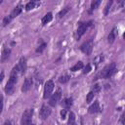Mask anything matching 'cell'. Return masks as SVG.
Wrapping results in <instances>:
<instances>
[{
    "instance_id": "obj_3",
    "label": "cell",
    "mask_w": 125,
    "mask_h": 125,
    "mask_svg": "<svg viewBox=\"0 0 125 125\" xmlns=\"http://www.w3.org/2000/svg\"><path fill=\"white\" fill-rule=\"evenodd\" d=\"M33 115V108H27L24 110L22 113L21 119V125H31V119Z\"/></svg>"
},
{
    "instance_id": "obj_27",
    "label": "cell",
    "mask_w": 125,
    "mask_h": 125,
    "mask_svg": "<svg viewBox=\"0 0 125 125\" xmlns=\"http://www.w3.org/2000/svg\"><path fill=\"white\" fill-rule=\"evenodd\" d=\"M12 19L10 18V16H6L4 19H3V26H6L7 24H9L11 22Z\"/></svg>"
},
{
    "instance_id": "obj_7",
    "label": "cell",
    "mask_w": 125,
    "mask_h": 125,
    "mask_svg": "<svg viewBox=\"0 0 125 125\" xmlns=\"http://www.w3.org/2000/svg\"><path fill=\"white\" fill-rule=\"evenodd\" d=\"M61 98H62V89L59 88V89L51 96V98H50V100H49V105L55 106V105L58 104V102L61 100Z\"/></svg>"
},
{
    "instance_id": "obj_13",
    "label": "cell",
    "mask_w": 125,
    "mask_h": 125,
    "mask_svg": "<svg viewBox=\"0 0 125 125\" xmlns=\"http://www.w3.org/2000/svg\"><path fill=\"white\" fill-rule=\"evenodd\" d=\"M117 34H118V30H117V28H116V27H113V28L111 29V31L109 32L108 36H107V41H108L109 44H112V43L115 41Z\"/></svg>"
},
{
    "instance_id": "obj_34",
    "label": "cell",
    "mask_w": 125,
    "mask_h": 125,
    "mask_svg": "<svg viewBox=\"0 0 125 125\" xmlns=\"http://www.w3.org/2000/svg\"><path fill=\"white\" fill-rule=\"evenodd\" d=\"M3 79H4V71L2 70V71H1V75H0V82H2Z\"/></svg>"
},
{
    "instance_id": "obj_22",
    "label": "cell",
    "mask_w": 125,
    "mask_h": 125,
    "mask_svg": "<svg viewBox=\"0 0 125 125\" xmlns=\"http://www.w3.org/2000/svg\"><path fill=\"white\" fill-rule=\"evenodd\" d=\"M69 79H70V76L68 74H63L59 78V82L61 84H64V83H67L69 81Z\"/></svg>"
},
{
    "instance_id": "obj_9",
    "label": "cell",
    "mask_w": 125,
    "mask_h": 125,
    "mask_svg": "<svg viewBox=\"0 0 125 125\" xmlns=\"http://www.w3.org/2000/svg\"><path fill=\"white\" fill-rule=\"evenodd\" d=\"M18 67H19V70H20V73L21 74H24L25 71H26V68H27V61H26V58L25 57H21L19 61V63L17 64Z\"/></svg>"
},
{
    "instance_id": "obj_33",
    "label": "cell",
    "mask_w": 125,
    "mask_h": 125,
    "mask_svg": "<svg viewBox=\"0 0 125 125\" xmlns=\"http://www.w3.org/2000/svg\"><path fill=\"white\" fill-rule=\"evenodd\" d=\"M4 125H14V123H13V121L12 120H6L5 122H4Z\"/></svg>"
},
{
    "instance_id": "obj_28",
    "label": "cell",
    "mask_w": 125,
    "mask_h": 125,
    "mask_svg": "<svg viewBox=\"0 0 125 125\" xmlns=\"http://www.w3.org/2000/svg\"><path fill=\"white\" fill-rule=\"evenodd\" d=\"M91 70H92L91 65H90V64H87V65L83 68V74H87V73H89Z\"/></svg>"
},
{
    "instance_id": "obj_30",
    "label": "cell",
    "mask_w": 125,
    "mask_h": 125,
    "mask_svg": "<svg viewBox=\"0 0 125 125\" xmlns=\"http://www.w3.org/2000/svg\"><path fill=\"white\" fill-rule=\"evenodd\" d=\"M65 117H66V109L61 110V118L62 119H65Z\"/></svg>"
},
{
    "instance_id": "obj_12",
    "label": "cell",
    "mask_w": 125,
    "mask_h": 125,
    "mask_svg": "<svg viewBox=\"0 0 125 125\" xmlns=\"http://www.w3.org/2000/svg\"><path fill=\"white\" fill-rule=\"evenodd\" d=\"M10 55H11V49L8 47H4L1 53V62H5L9 59Z\"/></svg>"
},
{
    "instance_id": "obj_26",
    "label": "cell",
    "mask_w": 125,
    "mask_h": 125,
    "mask_svg": "<svg viewBox=\"0 0 125 125\" xmlns=\"http://www.w3.org/2000/svg\"><path fill=\"white\" fill-rule=\"evenodd\" d=\"M46 46H47V44H46L45 42H42V43H41V44L38 46V48L36 49V53H42V52L45 50Z\"/></svg>"
},
{
    "instance_id": "obj_35",
    "label": "cell",
    "mask_w": 125,
    "mask_h": 125,
    "mask_svg": "<svg viewBox=\"0 0 125 125\" xmlns=\"http://www.w3.org/2000/svg\"><path fill=\"white\" fill-rule=\"evenodd\" d=\"M123 39H124V40H125V32H124V33H123Z\"/></svg>"
},
{
    "instance_id": "obj_15",
    "label": "cell",
    "mask_w": 125,
    "mask_h": 125,
    "mask_svg": "<svg viewBox=\"0 0 125 125\" xmlns=\"http://www.w3.org/2000/svg\"><path fill=\"white\" fill-rule=\"evenodd\" d=\"M52 20H53V14H52L51 12H49V13H47V14L42 18L41 23H42V25H46V24L49 23Z\"/></svg>"
},
{
    "instance_id": "obj_14",
    "label": "cell",
    "mask_w": 125,
    "mask_h": 125,
    "mask_svg": "<svg viewBox=\"0 0 125 125\" xmlns=\"http://www.w3.org/2000/svg\"><path fill=\"white\" fill-rule=\"evenodd\" d=\"M21 11H22V6H21V5H18V6H16V7L12 10V12H11V14H10L9 16H10V18L13 20L14 18L18 17V16L21 13Z\"/></svg>"
},
{
    "instance_id": "obj_8",
    "label": "cell",
    "mask_w": 125,
    "mask_h": 125,
    "mask_svg": "<svg viewBox=\"0 0 125 125\" xmlns=\"http://www.w3.org/2000/svg\"><path fill=\"white\" fill-rule=\"evenodd\" d=\"M51 112H52V109L47 106L46 104H43L40 108V111H39V115H40V118L42 120H46L50 115H51Z\"/></svg>"
},
{
    "instance_id": "obj_36",
    "label": "cell",
    "mask_w": 125,
    "mask_h": 125,
    "mask_svg": "<svg viewBox=\"0 0 125 125\" xmlns=\"http://www.w3.org/2000/svg\"><path fill=\"white\" fill-rule=\"evenodd\" d=\"M31 125H35V124H33V123H32V124H31Z\"/></svg>"
},
{
    "instance_id": "obj_37",
    "label": "cell",
    "mask_w": 125,
    "mask_h": 125,
    "mask_svg": "<svg viewBox=\"0 0 125 125\" xmlns=\"http://www.w3.org/2000/svg\"><path fill=\"white\" fill-rule=\"evenodd\" d=\"M74 125H75V124H74Z\"/></svg>"
},
{
    "instance_id": "obj_19",
    "label": "cell",
    "mask_w": 125,
    "mask_h": 125,
    "mask_svg": "<svg viewBox=\"0 0 125 125\" xmlns=\"http://www.w3.org/2000/svg\"><path fill=\"white\" fill-rule=\"evenodd\" d=\"M101 4V0H94L91 2V6H90V13H92L94 10H96Z\"/></svg>"
},
{
    "instance_id": "obj_23",
    "label": "cell",
    "mask_w": 125,
    "mask_h": 125,
    "mask_svg": "<svg viewBox=\"0 0 125 125\" xmlns=\"http://www.w3.org/2000/svg\"><path fill=\"white\" fill-rule=\"evenodd\" d=\"M112 4H113V1H112V0H110V1H108V2L106 3V5H105V7H104V16H107V15H108V13H109V11H110V9H111Z\"/></svg>"
},
{
    "instance_id": "obj_21",
    "label": "cell",
    "mask_w": 125,
    "mask_h": 125,
    "mask_svg": "<svg viewBox=\"0 0 125 125\" xmlns=\"http://www.w3.org/2000/svg\"><path fill=\"white\" fill-rule=\"evenodd\" d=\"M104 55L103 54H100V55H98L97 57H95V59H94V63H95V66L96 67H98V65L104 61Z\"/></svg>"
},
{
    "instance_id": "obj_5",
    "label": "cell",
    "mask_w": 125,
    "mask_h": 125,
    "mask_svg": "<svg viewBox=\"0 0 125 125\" xmlns=\"http://www.w3.org/2000/svg\"><path fill=\"white\" fill-rule=\"evenodd\" d=\"M93 46H94V41H93V39L91 38V39H89L88 41L84 42V43L80 46V50H81L84 54H86L87 56H89V55H91V53H92Z\"/></svg>"
},
{
    "instance_id": "obj_11",
    "label": "cell",
    "mask_w": 125,
    "mask_h": 125,
    "mask_svg": "<svg viewBox=\"0 0 125 125\" xmlns=\"http://www.w3.org/2000/svg\"><path fill=\"white\" fill-rule=\"evenodd\" d=\"M101 111V107H100V104H99V101H95L88 108V112L91 113V114H95V113H98Z\"/></svg>"
},
{
    "instance_id": "obj_16",
    "label": "cell",
    "mask_w": 125,
    "mask_h": 125,
    "mask_svg": "<svg viewBox=\"0 0 125 125\" xmlns=\"http://www.w3.org/2000/svg\"><path fill=\"white\" fill-rule=\"evenodd\" d=\"M40 5V2H36V1H29V2H27L26 3V5H25V10L26 11H30V10H32V9H34V8H36L37 6H39Z\"/></svg>"
},
{
    "instance_id": "obj_2",
    "label": "cell",
    "mask_w": 125,
    "mask_h": 125,
    "mask_svg": "<svg viewBox=\"0 0 125 125\" xmlns=\"http://www.w3.org/2000/svg\"><path fill=\"white\" fill-rule=\"evenodd\" d=\"M116 71H117V68H116L115 62H111V63L105 65L103 68V70L100 73V77L101 78H104V79H108L111 76H113Z\"/></svg>"
},
{
    "instance_id": "obj_6",
    "label": "cell",
    "mask_w": 125,
    "mask_h": 125,
    "mask_svg": "<svg viewBox=\"0 0 125 125\" xmlns=\"http://www.w3.org/2000/svg\"><path fill=\"white\" fill-rule=\"evenodd\" d=\"M54 81L53 80H48L46 83H45V86H44V92H43V98L44 99H47L49 98L52 93H53V90H54Z\"/></svg>"
},
{
    "instance_id": "obj_20",
    "label": "cell",
    "mask_w": 125,
    "mask_h": 125,
    "mask_svg": "<svg viewBox=\"0 0 125 125\" xmlns=\"http://www.w3.org/2000/svg\"><path fill=\"white\" fill-rule=\"evenodd\" d=\"M70 9H71V7H69V6H66V7H64L62 10H61L60 12H59V14H58V17L59 18H62V17H64L69 11H70Z\"/></svg>"
},
{
    "instance_id": "obj_4",
    "label": "cell",
    "mask_w": 125,
    "mask_h": 125,
    "mask_svg": "<svg viewBox=\"0 0 125 125\" xmlns=\"http://www.w3.org/2000/svg\"><path fill=\"white\" fill-rule=\"evenodd\" d=\"M93 24V21H85V22H80V24L78 25V28H77V39H80L82 37V35L85 34V32L88 30V28Z\"/></svg>"
},
{
    "instance_id": "obj_25",
    "label": "cell",
    "mask_w": 125,
    "mask_h": 125,
    "mask_svg": "<svg viewBox=\"0 0 125 125\" xmlns=\"http://www.w3.org/2000/svg\"><path fill=\"white\" fill-rule=\"evenodd\" d=\"M94 96H95V93L93 91H90L88 94H87V97H86V103H91L92 100L94 99Z\"/></svg>"
},
{
    "instance_id": "obj_29",
    "label": "cell",
    "mask_w": 125,
    "mask_h": 125,
    "mask_svg": "<svg viewBox=\"0 0 125 125\" xmlns=\"http://www.w3.org/2000/svg\"><path fill=\"white\" fill-rule=\"evenodd\" d=\"M100 90H101V86H100V84L96 83V84L93 86V90H92V91H93V92L96 94V93H98Z\"/></svg>"
},
{
    "instance_id": "obj_32",
    "label": "cell",
    "mask_w": 125,
    "mask_h": 125,
    "mask_svg": "<svg viewBox=\"0 0 125 125\" xmlns=\"http://www.w3.org/2000/svg\"><path fill=\"white\" fill-rule=\"evenodd\" d=\"M118 3H119L120 8H125V0H120L118 1Z\"/></svg>"
},
{
    "instance_id": "obj_1",
    "label": "cell",
    "mask_w": 125,
    "mask_h": 125,
    "mask_svg": "<svg viewBox=\"0 0 125 125\" xmlns=\"http://www.w3.org/2000/svg\"><path fill=\"white\" fill-rule=\"evenodd\" d=\"M20 73V70H19V67L18 65L14 66L13 69L11 70V74H10V78L5 86V92L6 94L8 95H12L14 90H15V86L17 84V81H18V75Z\"/></svg>"
},
{
    "instance_id": "obj_17",
    "label": "cell",
    "mask_w": 125,
    "mask_h": 125,
    "mask_svg": "<svg viewBox=\"0 0 125 125\" xmlns=\"http://www.w3.org/2000/svg\"><path fill=\"white\" fill-rule=\"evenodd\" d=\"M62 104L66 109H68V108H70V107L72 106V104H73V99H72L71 97H70V98H66V99H64V100L62 101Z\"/></svg>"
},
{
    "instance_id": "obj_10",
    "label": "cell",
    "mask_w": 125,
    "mask_h": 125,
    "mask_svg": "<svg viewBox=\"0 0 125 125\" xmlns=\"http://www.w3.org/2000/svg\"><path fill=\"white\" fill-rule=\"evenodd\" d=\"M32 85H33V80H32V78H31V77H26L25 80H24V82H23V84H22V86H21V92L25 93V92L29 91V90L31 89Z\"/></svg>"
},
{
    "instance_id": "obj_31",
    "label": "cell",
    "mask_w": 125,
    "mask_h": 125,
    "mask_svg": "<svg viewBox=\"0 0 125 125\" xmlns=\"http://www.w3.org/2000/svg\"><path fill=\"white\" fill-rule=\"evenodd\" d=\"M119 121H120V122H121L123 125H125V112H123V113H122V115L120 116Z\"/></svg>"
},
{
    "instance_id": "obj_18",
    "label": "cell",
    "mask_w": 125,
    "mask_h": 125,
    "mask_svg": "<svg viewBox=\"0 0 125 125\" xmlns=\"http://www.w3.org/2000/svg\"><path fill=\"white\" fill-rule=\"evenodd\" d=\"M83 66H84V64H83V62H81V61H79V62H77L73 66H71L70 67V71H77V70H79V69H81V68H83Z\"/></svg>"
},
{
    "instance_id": "obj_24",
    "label": "cell",
    "mask_w": 125,
    "mask_h": 125,
    "mask_svg": "<svg viewBox=\"0 0 125 125\" xmlns=\"http://www.w3.org/2000/svg\"><path fill=\"white\" fill-rule=\"evenodd\" d=\"M75 124V114L70 111L69 114H68V123L67 125H74Z\"/></svg>"
}]
</instances>
